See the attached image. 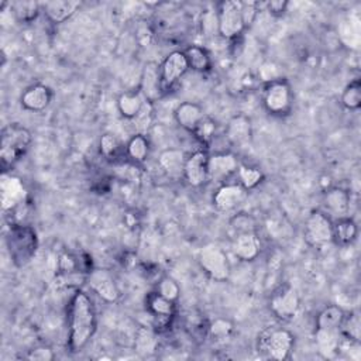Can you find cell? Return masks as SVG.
<instances>
[{
	"mask_svg": "<svg viewBox=\"0 0 361 361\" xmlns=\"http://www.w3.org/2000/svg\"><path fill=\"white\" fill-rule=\"evenodd\" d=\"M69 348L80 351L92 338L96 330V313L90 298L83 290H76L69 303L68 312Z\"/></svg>",
	"mask_w": 361,
	"mask_h": 361,
	"instance_id": "cell-1",
	"label": "cell"
},
{
	"mask_svg": "<svg viewBox=\"0 0 361 361\" xmlns=\"http://www.w3.org/2000/svg\"><path fill=\"white\" fill-rule=\"evenodd\" d=\"M8 254L16 267L27 265L37 252L38 238L31 226L13 223L6 235Z\"/></svg>",
	"mask_w": 361,
	"mask_h": 361,
	"instance_id": "cell-2",
	"label": "cell"
},
{
	"mask_svg": "<svg viewBox=\"0 0 361 361\" xmlns=\"http://www.w3.org/2000/svg\"><path fill=\"white\" fill-rule=\"evenodd\" d=\"M31 144V133L18 123L8 124L1 130L0 142V161L6 172L27 152Z\"/></svg>",
	"mask_w": 361,
	"mask_h": 361,
	"instance_id": "cell-3",
	"label": "cell"
},
{
	"mask_svg": "<svg viewBox=\"0 0 361 361\" xmlns=\"http://www.w3.org/2000/svg\"><path fill=\"white\" fill-rule=\"evenodd\" d=\"M197 262L203 272L213 281H227L230 276V262L227 254L217 244H206L197 254Z\"/></svg>",
	"mask_w": 361,
	"mask_h": 361,
	"instance_id": "cell-4",
	"label": "cell"
},
{
	"mask_svg": "<svg viewBox=\"0 0 361 361\" xmlns=\"http://www.w3.org/2000/svg\"><path fill=\"white\" fill-rule=\"evenodd\" d=\"M216 16H217L219 34L223 38L235 39L243 34L245 24H244L240 1H234V0L220 1L217 4Z\"/></svg>",
	"mask_w": 361,
	"mask_h": 361,
	"instance_id": "cell-5",
	"label": "cell"
},
{
	"mask_svg": "<svg viewBox=\"0 0 361 361\" xmlns=\"http://www.w3.org/2000/svg\"><path fill=\"white\" fill-rule=\"evenodd\" d=\"M262 103L265 110L274 116L288 114L292 107V90L289 83L282 78L267 82L262 92Z\"/></svg>",
	"mask_w": 361,
	"mask_h": 361,
	"instance_id": "cell-6",
	"label": "cell"
},
{
	"mask_svg": "<svg viewBox=\"0 0 361 361\" xmlns=\"http://www.w3.org/2000/svg\"><path fill=\"white\" fill-rule=\"evenodd\" d=\"M292 345H293V336L289 330L282 327H271V329H267L259 336L258 348L267 353L269 358L282 361L289 357Z\"/></svg>",
	"mask_w": 361,
	"mask_h": 361,
	"instance_id": "cell-7",
	"label": "cell"
},
{
	"mask_svg": "<svg viewBox=\"0 0 361 361\" xmlns=\"http://www.w3.org/2000/svg\"><path fill=\"white\" fill-rule=\"evenodd\" d=\"M305 240L313 248H322L333 241V221L324 212L313 210L305 223Z\"/></svg>",
	"mask_w": 361,
	"mask_h": 361,
	"instance_id": "cell-8",
	"label": "cell"
},
{
	"mask_svg": "<svg viewBox=\"0 0 361 361\" xmlns=\"http://www.w3.org/2000/svg\"><path fill=\"white\" fill-rule=\"evenodd\" d=\"M269 307L271 312L282 320H290L293 319L300 307V299L298 295V290L289 285L283 283L278 286L269 299Z\"/></svg>",
	"mask_w": 361,
	"mask_h": 361,
	"instance_id": "cell-9",
	"label": "cell"
},
{
	"mask_svg": "<svg viewBox=\"0 0 361 361\" xmlns=\"http://www.w3.org/2000/svg\"><path fill=\"white\" fill-rule=\"evenodd\" d=\"M87 283L90 289L97 293L104 302L114 303L120 299V289L113 278V275L106 269H92L87 274Z\"/></svg>",
	"mask_w": 361,
	"mask_h": 361,
	"instance_id": "cell-10",
	"label": "cell"
},
{
	"mask_svg": "<svg viewBox=\"0 0 361 361\" xmlns=\"http://www.w3.org/2000/svg\"><path fill=\"white\" fill-rule=\"evenodd\" d=\"M189 69L186 56L182 51H173L165 56L162 63L159 65L161 80L164 92L169 90Z\"/></svg>",
	"mask_w": 361,
	"mask_h": 361,
	"instance_id": "cell-11",
	"label": "cell"
},
{
	"mask_svg": "<svg viewBox=\"0 0 361 361\" xmlns=\"http://www.w3.org/2000/svg\"><path fill=\"white\" fill-rule=\"evenodd\" d=\"M240 162L231 152H216L209 155L207 172L209 178L214 180H226L237 172Z\"/></svg>",
	"mask_w": 361,
	"mask_h": 361,
	"instance_id": "cell-12",
	"label": "cell"
},
{
	"mask_svg": "<svg viewBox=\"0 0 361 361\" xmlns=\"http://www.w3.org/2000/svg\"><path fill=\"white\" fill-rule=\"evenodd\" d=\"M207 159L209 155L199 149L186 157L183 168V179L192 186H200L209 179L207 172Z\"/></svg>",
	"mask_w": 361,
	"mask_h": 361,
	"instance_id": "cell-13",
	"label": "cell"
},
{
	"mask_svg": "<svg viewBox=\"0 0 361 361\" xmlns=\"http://www.w3.org/2000/svg\"><path fill=\"white\" fill-rule=\"evenodd\" d=\"M247 197V189L240 183H224L213 195V204L219 212L234 210Z\"/></svg>",
	"mask_w": 361,
	"mask_h": 361,
	"instance_id": "cell-14",
	"label": "cell"
},
{
	"mask_svg": "<svg viewBox=\"0 0 361 361\" xmlns=\"http://www.w3.org/2000/svg\"><path fill=\"white\" fill-rule=\"evenodd\" d=\"M140 90L149 103L157 102L165 93L164 87H162L159 65L157 62L145 63V66L142 69V75H141Z\"/></svg>",
	"mask_w": 361,
	"mask_h": 361,
	"instance_id": "cell-15",
	"label": "cell"
},
{
	"mask_svg": "<svg viewBox=\"0 0 361 361\" xmlns=\"http://www.w3.org/2000/svg\"><path fill=\"white\" fill-rule=\"evenodd\" d=\"M314 343H316L319 354L323 358L331 360V358H336L340 353V347L343 343V334H341L340 329L316 327Z\"/></svg>",
	"mask_w": 361,
	"mask_h": 361,
	"instance_id": "cell-16",
	"label": "cell"
},
{
	"mask_svg": "<svg viewBox=\"0 0 361 361\" xmlns=\"http://www.w3.org/2000/svg\"><path fill=\"white\" fill-rule=\"evenodd\" d=\"M251 121L244 114H237L230 118L226 127V138L234 147H247L251 141Z\"/></svg>",
	"mask_w": 361,
	"mask_h": 361,
	"instance_id": "cell-17",
	"label": "cell"
},
{
	"mask_svg": "<svg viewBox=\"0 0 361 361\" xmlns=\"http://www.w3.org/2000/svg\"><path fill=\"white\" fill-rule=\"evenodd\" d=\"M231 248L234 255L241 261H252L259 255L261 243L255 233L234 234L231 240Z\"/></svg>",
	"mask_w": 361,
	"mask_h": 361,
	"instance_id": "cell-18",
	"label": "cell"
},
{
	"mask_svg": "<svg viewBox=\"0 0 361 361\" xmlns=\"http://www.w3.org/2000/svg\"><path fill=\"white\" fill-rule=\"evenodd\" d=\"M324 207L327 210V216L337 219H343L350 216V203L351 197L345 189L331 188L324 193Z\"/></svg>",
	"mask_w": 361,
	"mask_h": 361,
	"instance_id": "cell-19",
	"label": "cell"
},
{
	"mask_svg": "<svg viewBox=\"0 0 361 361\" xmlns=\"http://www.w3.org/2000/svg\"><path fill=\"white\" fill-rule=\"evenodd\" d=\"M21 106L30 111H42L52 100V90L41 83L32 85L21 94Z\"/></svg>",
	"mask_w": 361,
	"mask_h": 361,
	"instance_id": "cell-20",
	"label": "cell"
},
{
	"mask_svg": "<svg viewBox=\"0 0 361 361\" xmlns=\"http://www.w3.org/2000/svg\"><path fill=\"white\" fill-rule=\"evenodd\" d=\"M185 161H186L185 152L178 148L164 149L158 157V164H159L161 169L165 172L166 176H169L172 179L183 178Z\"/></svg>",
	"mask_w": 361,
	"mask_h": 361,
	"instance_id": "cell-21",
	"label": "cell"
},
{
	"mask_svg": "<svg viewBox=\"0 0 361 361\" xmlns=\"http://www.w3.org/2000/svg\"><path fill=\"white\" fill-rule=\"evenodd\" d=\"M147 103H148V100L145 99V96L141 93L140 89L128 90L118 96L117 109L124 118L134 120L142 111V109L145 107Z\"/></svg>",
	"mask_w": 361,
	"mask_h": 361,
	"instance_id": "cell-22",
	"label": "cell"
},
{
	"mask_svg": "<svg viewBox=\"0 0 361 361\" xmlns=\"http://www.w3.org/2000/svg\"><path fill=\"white\" fill-rule=\"evenodd\" d=\"M80 7V1L76 0H56V1H45L42 4V10L47 18L55 24H61L66 21L69 17L75 14V11Z\"/></svg>",
	"mask_w": 361,
	"mask_h": 361,
	"instance_id": "cell-23",
	"label": "cell"
},
{
	"mask_svg": "<svg viewBox=\"0 0 361 361\" xmlns=\"http://www.w3.org/2000/svg\"><path fill=\"white\" fill-rule=\"evenodd\" d=\"M175 120L176 123L186 131L193 133L199 121L203 118L204 113L202 107L192 102H183L175 109Z\"/></svg>",
	"mask_w": 361,
	"mask_h": 361,
	"instance_id": "cell-24",
	"label": "cell"
},
{
	"mask_svg": "<svg viewBox=\"0 0 361 361\" xmlns=\"http://www.w3.org/2000/svg\"><path fill=\"white\" fill-rule=\"evenodd\" d=\"M357 233H358L357 224L350 216L337 219L336 223H333V241L338 245L351 244L355 240Z\"/></svg>",
	"mask_w": 361,
	"mask_h": 361,
	"instance_id": "cell-25",
	"label": "cell"
},
{
	"mask_svg": "<svg viewBox=\"0 0 361 361\" xmlns=\"http://www.w3.org/2000/svg\"><path fill=\"white\" fill-rule=\"evenodd\" d=\"M134 347H135L137 353H140V354H144V355L152 354L158 347L157 330L154 327L140 326L135 331Z\"/></svg>",
	"mask_w": 361,
	"mask_h": 361,
	"instance_id": "cell-26",
	"label": "cell"
},
{
	"mask_svg": "<svg viewBox=\"0 0 361 361\" xmlns=\"http://www.w3.org/2000/svg\"><path fill=\"white\" fill-rule=\"evenodd\" d=\"M149 152V142L145 134L133 135L126 145V155L135 164L144 162Z\"/></svg>",
	"mask_w": 361,
	"mask_h": 361,
	"instance_id": "cell-27",
	"label": "cell"
},
{
	"mask_svg": "<svg viewBox=\"0 0 361 361\" xmlns=\"http://www.w3.org/2000/svg\"><path fill=\"white\" fill-rule=\"evenodd\" d=\"M189 68L196 72H206L212 66V59L207 51L199 45H192L183 51Z\"/></svg>",
	"mask_w": 361,
	"mask_h": 361,
	"instance_id": "cell-28",
	"label": "cell"
},
{
	"mask_svg": "<svg viewBox=\"0 0 361 361\" xmlns=\"http://www.w3.org/2000/svg\"><path fill=\"white\" fill-rule=\"evenodd\" d=\"M147 307L152 316L173 317L175 314V303L161 296L157 290L147 296Z\"/></svg>",
	"mask_w": 361,
	"mask_h": 361,
	"instance_id": "cell-29",
	"label": "cell"
},
{
	"mask_svg": "<svg viewBox=\"0 0 361 361\" xmlns=\"http://www.w3.org/2000/svg\"><path fill=\"white\" fill-rule=\"evenodd\" d=\"M344 310L336 305L326 306L316 319V327H326V329H340L341 322L344 319Z\"/></svg>",
	"mask_w": 361,
	"mask_h": 361,
	"instance_id": "cell-30",
	"label": "cell"
},
{
	"mask_svg": "<svg viewBox=\"0 0 361 361\" xmlns=\"http://www.w3.org/2000/svg\"><path fill=\"white\" fill-rule=\"evenodd\" d=\"M100 152L106 159L114 161L126 154V147L120 142V140L113 134H104L100 138Z\"/></svg>",
	"mask_w": 361,
	"mask_h": 361,
	"instance_id": "cell-31",
	"label": "cell"
},
{
	"mask_svg": "<svg viewBox=\"0 0 361 361\" xmlns=\"http://www.w3.org/2000/svg\"><path fill=\"white\" fill-rule=\"evenodd\" d=\"M16 18L21 23H31L39 14V4L35 1H16L11 4Z\"/></svg>",
	"mask_w": 361,
	"mask_h": 361,
	"instance_id": "cell-32",
	"label": "cell"
},
{
	"mask_svg": "<svg viewBox=\"0 0 361 361\" xmlns=\"http://www.w3.org/2000/svg\"><path fill=\"white\" fill-rule=\"evenodd\" d=\"M237 178L240 180V185L244 188V189H254L255 186H258L264 178L262 172L257 168H252V166H247V165H243L240 164L238 169H237Z\"/></svg>",
	"mask_w": 361,
	"mask_h": 361,
	"instance_id": "cell-33",
	"label": "cell"
},
{
	"mask_svg": "<svg viewBox=\"0 0 361 361\" xmlns=\"http://www.w3.org/2000/svg\"><path fill=\"white\" fill-rule=\"evenodd\" d=\"M341 103L348 110H357L361 106V83L358 79L345 86L341 94Z\"/></svg>",
	"mask_w": 361,
	"mask_h": 361,
	"instance_id": "cell-34",
	"label": "cell"
},
{
	"mask_svg": "<svg viewBox=\"0 0 361 361\" xmlns=\"http://www.w3.org/2000/svg\"><path fill=\"white\" fill-rule=\"evenodd\" d=\"M195 135V138L204 145H209L214 135H216V123L213 118H210L209 116H203V118L199 121V124L196 126V128L192 133Z\"/></svg>",
	"mask_w": 361,
	"mask_h": 361,
	"instance_id": "cell-35",
	"label": "cell"
},
{
	"mask_svg": "<svg viewBox=\"0 0 361 361\" xmlns=\"http://www.w3.org/2000/svg\"><path fill=\"white\" fill-rule=\"evenodd\" d=\"M230 227L234 234L240 233H255L257 223L252 216L248 213H238L230 219Z\"/></svg>",
	"mask_w": 361,
	"mask_h": 361,
	"instance_id": "cell-36",
	"label": "cell"
},
{
	"mask_svg": "<svg viewBox=\"0 0 361 361\" xmlns=\"http://www.w3.org/2000/svg\"><path fill=\"white\" fill-rule=\"evenodd\" d=\"M233 333V323L227 319H214L209 326H207V334L216 340V341H221L230 337V334Z\"/></svg>",
	"mask_w": 361,
	"mask_h": 361,
	"instance_id": "cell-37",
	"label": "cell"
},
{
	"mask_svg": "<svg viewBox=\"0 0 361 361\" xmlns=\"http://www.w3.org/2000/svg\"><path fill=\"white\" fill-rule=\"evenodd\" d=\"M340 331L344 338L360 341V317L357 313L344 314L340 326Z\"/></svg>",
	"mask_w": 361,
	"mask_h": 361,
	"instance_id": "cell-38",
	"label": "cell"
},
{
	"mask_svg": "<svg viewBox=\"0 0 361 361\" xmlns=\"http://www.w3.org/2000/svg\"><path fill=\"white\" fill-rule=\"evenodd\" d=\"M157 292L164 296L165 299L171 300V302H176L180 293L179 285L175 279H172L171 276H162L157 285Z\"/></svg>",
	"mask_w": 361,
	"mask_h": 361,
	"instance_id": "cell-39",
	"label": "cell"
},
{
	"mask_svg": "<svg viewBox=\"0 0 361 361\" xmlns=\"http://www.w3.org/2000/svg\"><path fill=\"white\" fill-rule=\"evenodd\" d=\"M133 121H135V127L138 131L137 134H145L152 121V103L148 102L142 109V111Z\"/></svg>",
	"mask_w": 361,
	"mask_h": 361,
	"instance_id": "cell-40",
	"label": "cell"
},
{
	"mask_svg": "<svg viewBox=\"0 0 361 361\" xmlns=\"http://www.w3.org/2000/svg\"><path fill=\"white\" fill-rule=\"evenodd\" d=\"M54 351L47 347V345H39L35 347L32 350H30V353L27 354V358L31 361H51L54 360Z\"/></svg>",
	"mask_w": 361,
	"mask_h": 361,
	"instance_id": "cell-41",
	"label": "cell"
},
{
	"mask_svg": "<svg viewBox=\"0 0 361 361\" xmlns=\"http://www.w3.org/2000/svg\"><path fill=\"white\" fill-rule=\"evenodd\" d=\"M241 4V13H243V18H244V24L245 27L248 24L252 23L254 17L257 16V3H252V1H240Z\"/></svg>",
	"mask_w": 361,
	"mask_h": 361,
	"instance_id": "cell-42",
	"label": "cell"
},
{
	"mask_svg": "<svg viewBox=\"0 0 361 361\" xmlns=\"http://www.w3.org/2000/svg\"><path fill=\"white\" fill-rule=\"evenodd\" d=\"M288 4L289 3L285 0H272V1L265 3V7H267V11H269V14L282 16L286 11Z\"/></svg>",
	"mask_w": 361,
	"mask_h": 361,
	"instance_id": "cell-43",
	"label": "cell"
}]
</instances>
